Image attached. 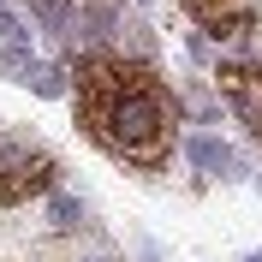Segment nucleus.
<instances>
[{
	"label": "nucleus",
	"instance_id": "obj_1",
	"mask_svg": "<svg viewBox=\"0 0 262 262\" xmlns=\"http://www.w3.org/2000/svg\"><path fill=\"white\" fill-rule=\"evenodd\" d=\"M78 119L107 155L131 167H161L173 155L179 107L143 60L90 54V60H78Z\"/></svg>",
	"mask_w": 262,
	"mask_h": 262
},
{
	"label": "nucleus",
	"instance_id": "obj_2",
	"mask_svg": "<svg viewBox=\"0 0 262 262\" xmlns=\"http://www.w3.org/2000/svg\"><path fill=\"white\" fill-rule=\"evenodd\" d=\"M60 167H54L48 149L18 143V137H0V203H24V196L54 191Z\"/></svg>",
	"mask_w": 262,
	"mask_h": 262
},
{
	"label": "nucleus",
	"instance_id": "obj_3",
	"mask_svg": "<svg viewBox=\"0 0 262 262\" xmlns=\"http://www.w3.org/2000/svg\"><path fill=\"white\" fill-rule=\"evenodd\" d=\"M221 96L238 114V125L262 143V66H221Z\"/></svg>",
	"mask_w": 262,
	"mask_h": 262
},
{
	"label": "nucleus",
	"instance_id": "obj_4",
	"mask_svg": "<svg viewBox=\"0 0 262 262\" xmlns=\"http://www.w3.org/2000/svg\"><path fill=\"white\" fill-rule=\"evenodd\" d=\"M185 12L209 36H250V24H256V6L250 0H185Z\"/></svg>",
	"mask_w": 262,
	"mask_h": 262
},
{
	"label": "nucleus",
	"instance_id": "obj_5",
	"mask_svg": "<svg viewBox=\"0 0 262 262\" xmlns=\"http://www.w3.org/2000/svg\"><path fill=\"white\" fill-rule=\"evenodd\" d=\"M185 155H191V167H203V173H214V179H238V173H245L238 149L221 143V137H191V143H185Z\"/></svg>",
	"mask_w": 262,
	"mask_h": 262
},
{
	"label": "nucleus",
	"instance_id": "obj_6",
	"mask_svg": "<svg viewBox=\"0 0 262 262\" xmlns=\"http://www.w3.org/2000/svg\"><path fill=\"white\" fill-rule=\"evenodd\" d=\"M24 6H30L36 24L54 30V36H66V30H72V18H78V12H72V0H24Z\"/></svg>",
	"mask_w": 262,
	"mask_h": 262
},
{
	"label": "nucleus",
	"instance_id": "obj_7",
	"mask_svg": "<svg viewBox=\"0 0 262 262\" xmlns=\"http://www.w3.org/2000/svg\"><path fill=\"white\" fill-rule=\"evenodd\" d=\"M60 78H66L60 66H30V72H24V83H30L36 96H48V101H54V96H66V83H60Z\"/></svg>",
	"mask_w": 262,
	"mask_h": 262
},
{
	"label": "nucleus",
	"instance_id": "obj_8",
	"mask_svg": "<svg viewBox=\"0 0 262 262\" xmlns=\"http://www.w3.org/2000/svg\"><path fill=\"white\" fill-rule=\"evenodd\" d=\"M0 42H6V48H30V30H24V18H18L12 6H0Z\"/></svg>",
	"mask_w": 262,
	"mask_h": 262
},
{
	"label": "nucleus",
	"instance_id": "obj_9",
	"mask_svg": "<svg viewBox=\"0 0 262 262\" xmlns=\"http://www.w3.org/2000/svg\"><path fill=\"white\" fill-rule=\"evenodd\" d=\"M83 24H90V30H83V36H90V42H101V36H114L119 12H114V6H90V12H83Z\"/></svg>",
	"mask_w": 262,
	"mask_h": 262
},
{
	"label": "nucleus",
	"instance_id": "obj_10",
	"mask_svg": "<svg viewBox=\"0 0 262 262\" xmlns=\"http://www.w3.org/2000/svg\"><path fill=\"white\" fill-rule=\"evenodd\" d=\"M48 214H54V227H78V221H83V203H78V196H54Z\"/></svg>",
	"mask_w": 262,
	"mask_h": 262
},
{
	"label": "nucleus",
	"instance_id": "obj_11",
	"mask_svg": "<svg viewBox=\"0 0 262 262\" xmlns=\"http://www.w3.org/2000/svg\"><path fill=\"white\" fill-rule=\"evenodd\" d=\"M245 262H262V250H250V256H245Z\"/></svg>",
	"mask_w": 262,
	"mask_h": 262
},
{
	"label": "nucleus",
	"instance_id": "obj_12",
	"mask_svg": "<svg viewBox=\"0 0 262 262\" xmlns=\"http://www.w3.org/2000/svg\"><path fill=\"white\" fill-rule=\"evenodd\" d=\"M96 262H107V256H96Z\"/></svg>",
	"mask_w": 262,
	"mask_h": 262
}]
</instances>
